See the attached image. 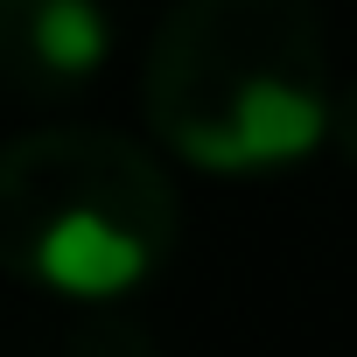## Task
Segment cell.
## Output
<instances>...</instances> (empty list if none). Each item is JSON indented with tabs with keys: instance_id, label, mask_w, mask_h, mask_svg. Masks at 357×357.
Listing matches in <instances>:
<instances>
[{
	"instance_id": "3957f363",
	"label": "cell",
	"mask_w": 357,
	"mask_h": 357,
	"mask_svg": "<svg viewBox=\"0 0 357 357\" xmlns=\"http://www.w3.org/2000/svg\"><path fill=\"white\" fill-rule=\"evenodd\" d=\"M0 29L29 98H70L112 56V22L98 0H0Z\"/></svg>"
},
{
	"instance_id": "277c9868",
	"label": "cell",
	"mask_w": 357,
	"mask_h": 357,
	"mask_svg": "<svg viewBox=\"0 0 357 357\" xmlns=\"http://www.w3.org/2000/svg\"><path fill=\"white\" fill-rule=\"evenodd\" d=\"M63 357H154V343H147V329H133V322L112 315V322H84Z\"/></svg>"
},
{
	"instance_id": "5b68a950",
	"label": "cell",
	"mask_w": 357,
	"mask_h": 357,
	"mask_svg": "<svg viewBox=\"0 0 357 357\" xmlns=\"http://www.w3.org/2000/svg\"><path fill=\"white\" fill-rule=\"evenodd\" d=\"M329 147H336V154H343V161L357 168V77H350V84L336 91V119H329Z\"/></svg>"
},
{
	"instance_id": "7a4b0ae2",
	"label": "cell",
	"mask_w": 357,
	"mask_h": 357,
	"mask_svg": "<svg viewBox=\"0 0 357 357\" xmlns=\"http://www.w3.org/2000/svg\"><path fill=\"white\" fill-rule=\"evenodd\" d=\"M175 190L147 147L43 126L0 154V252L43 294L112 308L175 259Z\"/></svg>"
},
{
	"instance_id": "6da1fadb",
	"label": "cell",
	"mask_w": 357,
	"mask_h": 357,
	"mask_svg": "<svg viewBox=\"0 0 357 357\" xmlns=\"http://www.w3.org/2000/svg\"><path fill=\"white\" fill-rule=\"evenodd\" d=\"M140 105L154 140L211 175H273L329 140L336 77L315 0H175Z\"/></svg>"
}]
</instances>
